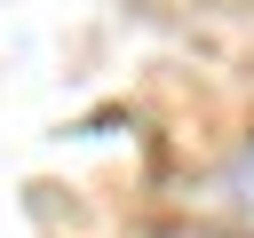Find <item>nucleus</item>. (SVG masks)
<instances>
[{
	"label": "nucleus",
	"mask_w": 254,
	"mask_h": 238,
	"mask_svg": "<svg viewBox=\"0 0 254 238\" xmlns=\"http://www.w3.org/2000/svg\"><path fill=\"white\" fill-rule=\"evenodd\" d=\"M159 238H222V230H206V222H167Z\"/></svg>",
	"instance_id": "f257e3e1"
}]
</instances>
